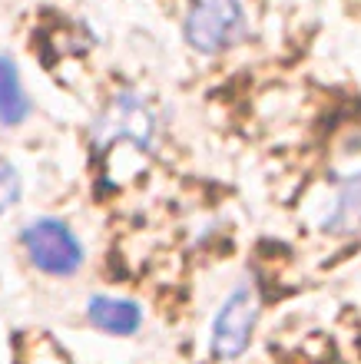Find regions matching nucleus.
<instances>
[{"label":"nucleus","mask_w":361,"mask_h":364,"mask_svg":"<svg viewBox=\"0 0 361 364\" xmlns=\"http://www.w3.org/2000/svg\"><path fill=\"white\" fill-rule=\"evenodd\" d=\"M90 139L96 149H106L113 143H133L150 153V149H156V139H159V113L143 93L120 90L96 113Z\"/></svg>","instance_id":"nucleus-1"},{"label":"nucleus","mask_w":361,"mask_h":364,"mask_svg":"<svg viewBox=\"0 0 361 364\" xmlns=\"http://www.w3.org/2000/svg\"><path fill=\"white\" fill-rule=\"evenodd\" d=\"M248 17L242 0H189L182 17V37L196 53L216 57L246 37Z\"/></svg>","instance_id":"nucleus-2"},{"label":"nucleus","mask_w":361,"mask_h":364,"mask_svg":"<svg viewBox=\"0 0 361 364\" xmlns=\"http://www.w3.org/2000/svg\"><path fill=\"white\" fill-rule=\"evenodd\" d=\"M258 315H262V298L252 278H242L226 301L219 305L216 321H212V358L216 361H232L248 348L252 335H256Z\"/></svg>","instance_id":"nucleus-3"},{"label":"nucleus","mask_w":361,"mask_h":364,"mask_svg":"<svg viewBox=\"0 0 361 364\" xmlns=\"http://www.w3.org/2000/svg\"><path fill=\"white\" fill-rule=\"evenodd\" d=\"M20 245L27 259L37 265L43 275L70 278L83 265V245L76 232L60 219H33L20 232Z\"/></svg>","instance_id":"nucleus-4"},{"label":"nucleus","mask_w":361,"mask_h":364,"mask_svg":"<svg viewBox=\"0 0 361 364\" xmlns=\"http://www.w3.org/2000/svg\"><path fill=\"white\" fill-rule=\"evenodd\" d=\"M322 225L328 232H338V235H352L361 229V169H352L335 182Z\"/></svg>","instance_id":"nucleus-5"},{"label":"nucleus","mask_w":361,"mask_h":364,"mask_svg":"<svg viewBox=\"0 0 361 364\" xmlns=\"http://www.w3.org/2000/svg\"><path fill=\"white\" fill-rule=\"evenodd\" d=\"M86 318H90V325L106 331V335H136L143 325V308L130 298L93 295L86 301Z\"/></svg>","instance_id":"nucleus-6"},{"label":"nucleus","mask_w":361,"mask_h":364,"mask_svg":"<svg viewBox=\"0 0 361 364\" xmlns=\"http://www.w3.org/2000/svg\"><path fill=\"white\" fill-rule=\"evenodd\" d=\"M30 113L27 90L20 83V70L14 57L0 53V123L4 126H20Z\"/></svg>","instance_id":"nucleus-7"},{"label":"nucleus","mask_w":361,"mask_h":364,"mask_svg":"<svg viewBox=\"0 0 361 364\" xmlns=\"http://www.w3.org/2000/svg\"><path fill=\"white\" fill-rule=\"evenodd\" d=\"M20 196H23V179H20L17 166L0 156V212L14 209L20 202Z\"/></svg>","instance_id":"nucleus-8"}]
</instances>
